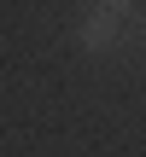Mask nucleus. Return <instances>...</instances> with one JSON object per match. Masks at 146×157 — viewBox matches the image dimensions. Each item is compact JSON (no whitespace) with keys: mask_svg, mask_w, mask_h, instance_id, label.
I'll return each instance as SVG.
<instances>
[{"mask_svg":"<svg viewBox=\"0 0 146 157\" xmlns=\"http://www.w3.org/2000/svg\"><path fill=\"white\" fill-rule=\"evenodd\" d=\"M123 17H129V6H94V12L82 17L76 41H82V47H94V52H105V47L123 35Z\"/></svg>","mask_w":146,"mask_h":157,"instance_id":"nucleus-1","label":"nucleus"}]
</instances>
